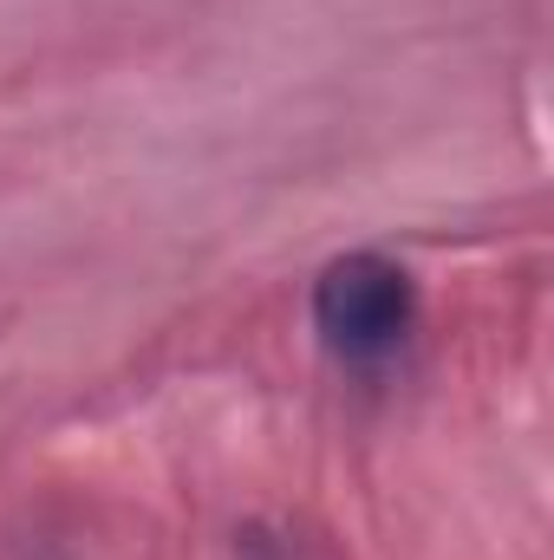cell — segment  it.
<instances>
[{
  "instance_id": "cell-1",
  "label": "cell",
  "mask_w": 554,
  "mask_h": 560,
  "mask_svg": "<svg viewBox=\"0 0 554 560\" xmlns=\"http://www.w3.org/2000/svg\"><path fill=\"white\" fill-rule=\"evenodd\" d=\"M417 313L412 275L385 255H346L313 287V326L339 359H385L405 346Z\"/></svg>"
}]
</instances>
